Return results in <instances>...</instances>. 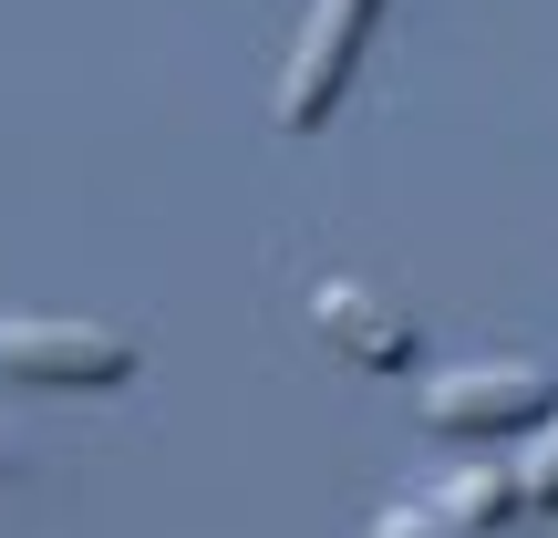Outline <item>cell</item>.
Segmentation results:
<instances>
[{
	"mask_svg": "<svg viewBox=\"0 0 558 538\" xmlns=\"http://www.w3.org/2000/svg\"><path fill=\"white\" fill-rule=\"evenodd\" d=\"M373 21H383V0H311V21H300V41H290V73H279V135L331 124V104L352 94V73H362Z\"/></svg>",
	"mask_w": 558,
	"mask_h": 538,
	"instance_id": "cell-1",
	"label": "cell"
},
{
	"mask_svg": "<svg viewBox=\"0 0 558 538\" xmlns=\"http://www.w3.org/2000/svg\"><path fill=\"white\" fill-rule=\"evenodd\" d=\"M0 373H11V383H62V394H104V383L135 373V342L104 332V321L11 311V321H0Z\"/></svg>",
	"mask_w": 558,
	"mask_h": 538,
	"instance_id": "cell-2",
	"label": "cell"
},
{
	"mask_svg": "<svg viewBox=\"0 0 558 538\" xmlns=\"http://www.w3.org/2000/svg\"><path fill=\"white\" fill-rule=\"evenodd\" d=\"M558 415V383L527 362H456V373L424 383V425L435 435H518V425Z\"/></svg>",
	"mask_w": 558,
	"mask_h": 538,
	"instance_id": "cell-3",
	"label": "cell"
},
{
	"mask_svg": "<svg viewBox=\"0 0 558 538\" xmlns=\"http://www.w3.org/2000/svg\"><path fill=\"white\" fill-rule=\"evenodd\" d=\"M311 332L331 342L341 362H362V373H393V362L414 352V321H403L393 300L352 290V279H320V290H311Z\"/></svg>",
	"mask_w": 558,
	"mask_h": 538,
	"instance_id": "cell-4",
	"label": "cell"
},
{
	"mask_svg": "<svg viewBox=\"0 0 558 538\" xmlns=\"http://www.w3.org/2000/svg\"><path fill=\"white\" fill-rule=\"evenodd\" d=\"M424 518H435L445 538H476V528H497V518H518V477H497V466H476V477H456V487H435V498H424Z\"/></svg>",
	"mask_w": 558,
	"mask_h": 538,
	"instance_id": "cell-5",
	"label": "cell"
},
{
	"mask_svg": "<svg viewBox=\"0 0 558 538\" xmlns=\"http://www.w3.org/2000/svg\"><path fill=\"white\" fill-rule=\"evenodd\" d=\"M518 507H558V415L538 425V456H527V477H518Z\"/></svg>",
	"mask_w": 558,
	"mask_h": 538,
	"instance_id": "cell-6",
	"label": "cell"
}]
</instances>
